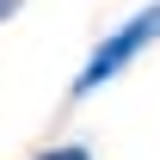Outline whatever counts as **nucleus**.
I'll return each instance as SVG.
<instances>
[{"mask_svg":"<svg viewBox=\"0 0 160 160\" xmlns=\"http://www.w3.org/2000/svg\"><path fill=\"white\" fill-rule=\"evenodd\" d=\"M37 160H92V148H80V142H62V148H43Z\"/></svg>","mask_w":160,"mask_h":160,"instance_id":"f03ea898","label":"nucleus"},{"mask_svg":"<svg viewBox=\"0 0 160 160\" xmlns=\"http://www.w3.org/2000/svg\"><path fill=\"white\" fill-rule=\"evenodd\" d=\"M12 6H19V0H0V19H6V12H12Z\"/></svg>","mask_w":160,"mask_h":160,"instance_id":"7ed1b4c3","label":"nucleus"},{"mask_svg":"<svg viewBox=\"0 0 160 160\" xmlns=\"http://www.w3.org/2000/svg\"><path fill=\"white\" fill-rule=\"evenodd\" d=\"M148 43H160V0L154 6H142V12H129V19L111 31V37L86 56V68L74 74V99H86V92H99V86H111V80L129 68V62L148 49Z\"/></svg>","mask_w":160,"mask_h":160,"instance_id":"f257e3e1","label":"nucleus"}]
</instances>
